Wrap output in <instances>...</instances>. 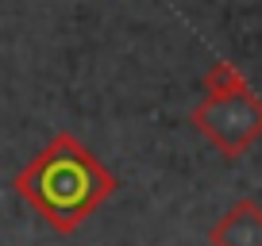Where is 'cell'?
Here are the masks:
<instances>
[{
  "mask_svg": "<svg viewBox=\"0 0 262 246\" xmlns=\"http://www.w3.org/2000/svg\"><path fill=\"white\" fill-rule=\"evenodd\" d=\"M12 189L24 204L39 212L54 235H77L85 219L100 212L116 192V173L70 131H58L24 169L16 173Z\"/></svg>",
  "mask_w": 262,
  "mask_h": 246,
  "instance_id": "1",
  "label": "cell"
},
{
  "mask_svg": "<svg viewBox=\"0 0 262 246\" xmlns=\"http://www.w3.org/2000/svg\"><path fill=\"white\" fill-rule=\"evenodd\" d=\"M189 119L201 139H208L224 158H243L262 139V96L254 89L231 96H201Z\"/></svg>",
  "mask_w": 262,
  "mask_h": 246,
  "instance_id": "2",
  "label": "cell"
},
{
  "mask_svg": "<svg viewBox=\"0 0 262 246\" xmlns=\"http://www.w3.org/2000/svg\"><path fill=\"white\" fill-rule=\"evenodd\" d=\"M212 246H262V204L251 196L235 200L208 231Z\"/></svg>",
  "mask_w": 262,
  "mask_h": 246,
  "instance_id": "3",
  "label": "cell"
},
{
  "mask_svg": "<svg viewBox=\"0 0 262 246\" xmlns=\"http://www.w3.org/2000/svg\"><path fill=\"white\" fill-rule=\"evenodd\" d=\"M201 85H205V96H231V92L251 89L247 77H243V69L231 66V62H216V66L205 73V81H201Z\"/></svg>",
  "mask_w": 262,
  "mask_h": 246,
  "instance_id": "4",
  "label": "cell"
}]
</instances>
